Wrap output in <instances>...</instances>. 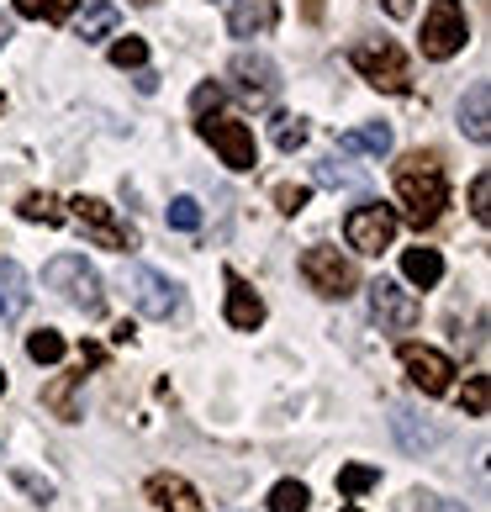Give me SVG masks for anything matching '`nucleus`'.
Returning a JSON list of instances; mask_svg holds the SVG:
<instances>
[{"instance_id":"obj_37","label":"nucleus","mask_w":491,"mask_h":512,"mask_svg":"<svg viewBox=\"0 0 491 512\" xmlns=\"http://www.w3.org/2000/svg\"><path fill=\"white\" fill-rule=\"evenodd\" d=\"M386 11L396 16V22H407V16H412V0H386Z\"/></svg>"},{"instance_id":"obj_2","label":"nucleus","mask_w":491,"mask_h":512,"mask_svg":"<svg viewBox=\"0 0 491 512\" xmlns=\"http://www.w3.org/2000/svg\"><path fill=\"white\" fill-rule=\"evenodd\" d=\"M43 286L59 291L64 301H74L85 317H101L106 312V291H101V275L85 264V254H53L43 264Z\"/></svg>"},{"instance_id":"obj_11","label":"nucleus","mask_w":491,"mask_h":512,"mask_svg":"<svg viewBox=\"0 0 491 512\" xmlns=\"http://www.w3.org/2000/svg\"><path fill=\"white\" fill-rule=\"evenodd\" d=\"M344 238H349L354 254H381L396 238V212L391 206H354L349 222H344Z\"/></svg>"},{"instance_id":"obj_34","label":"nucleus","mask_w":491,"mask_h":512,"mask_svg":"<svg viewBox=\"0 0 491 512\" xmlns=\"http://www.w3.org/2000/svg\"><path fill=\"white\" fill-rule=\"evenodd\" d=\"M16 486H22L27 497H37V502H53V481H48V476H32V470H16Z\"/></svg>"},{"instance_id":"obj_28","label":"nucleus","mask_w":491,"mask_h":512,"mask_svg":"<svg viewBox=\"0 0 491 512\" xmlns=\"http://www.w3.org/2000/svg\"><path fill=\"white\" fill-rule=\"evenodd\" d=\"M164 217H169V227H175V233H196V227H201V201H196V196H175Z\"/></svg>"},{"instance_id":"obj_25","label":"nucleus","mask_w":491,"mask_h":512,"mask_svg":"<svg viewBox=\"0 0 491 512\" xmlns=\"http://www.w3.org/2000/svg\"><path fill=\"white\" fill-rule=\"evenodd\" d=\"M317 185H328V191H365V175H360V169H344V164L323 159V164H317Z\"/></svg>"},{"instance_id":"obj_1","label":"nucleus","mask_w":491,"mask_h":512,"mask_svg":"<svg viewBox=\"0 0 491 512\" xmlns=\"http://www.w3.org/2000/svg\"><path fill=\"white\" fill-rule=\"evenodd\" d=\"M396 196L407 206L412 227H433L449 206V185H444V164L439 154H407L396 164Z\"/></svg>"},{"instance_id":"obj_24","label":"nucleus","mask_w":491,"mask_h":512,"mask_svg":"<svg viewBox=\"0 0 491 512\" xmlns=\"http://www.w3.org/2000/svg\"><path fill=\"white\" fill-rule=\"evenodd\" d=\"M27 222H43V227H59L64 222V206L53 201V196H43V191H32V196H22V206H16Z\"/></svg>"},{"instance_id":"obj_7","label":"nucleus","mask_w":491,"mask_h":512,"mask_svg":"<svg viewBox=\"0 0 491 512\" xmlns=\"http://www.w3.org/2000/svg\"><path fill=\"white\" fill-rule=\"evenodd\" d=\"M196 132H201V138L222 154V164L238 169V175L259 164V154H254V132L243 127L238 117H201V122H196Z\"/></svg>"},{"instance_id":"obj_41","label":"nucleus","mask_w":491,"mask_h":512,"mask_svg":"<svg viewBox=\"0 0 491 512\" xmlns=\"http://www.w3.org/2000/svg\"><path fill=\"white\" fill-rule=\"evenodd\" d=\"M0 111H6V96H0Z\"/></svg>"},{"instance_id":"obj_15","label":"nucleus","mask_w":491,"mask_h":512,"mask_svg":"<svg viewBox=\"0 0 491 512\" xmlns=\"http://www.w3.org/2000/svg\"><path fill=\"white\" fill-rule=\"evenodd\" d=\"M460 127H465L470 143H486V138H491V90H486V85H470V90H465Z\"/></svg>"},{"instance_id":"obj_42","label":"nucleus","mask_w":491,"mask_h":512,"mask_svg":"<svg viewBox=\"0 0 491 512\" xmlns=\"http://www.w3.org/2000/svg\"><path fill=\"white\" fill-rule=\"evenodd\" d=\"M344 512H360V507H344Z\"/></svg>"},{"instance_id":"obj_10","label":"nucleus","mask_w":491,"mask_h":512,"mask_svg":"<svg viewBox=\"0 0 491 512\" xmlns=\"http://www.w3.org/2000/svg\"><path fill=\"white\" fill-rule=\"evenodd\" d=\"M396 359H402L407 381L418 386L423 396H444L449 381H455V365H449V354L428 349V344H402V349H396Z\"/></svg>"},{"instance_id":"obj_22","label":"nucleus","mask_w":491,"mask_h":512,"mask_svg":"<svg viewBox=\"0 0 491 512\" xmlns=\"http://www.w3.org/2000/svg\"><path fill=\"white\" fill-rule=\"evenodd\" d=\"M74 6H80V0H16V16H27V22H69L74 16Z\"/></svg>"},{"instance_id":"obj_35","label":"nucleus","mask_w":491,"mask_h":512,"mask_svg":"<svg viewBox=\"0 0 491 512\" xmlns=\"http://www.w3.org/2000/svg\"><path fill=\"white\" fill-rule=\"evenodd\" d=\"M465 412L486 417V375H470V381H465Z\"/></svg>"},{"instance_id":"obj_27","label":"nucleus","mask_w":491,"mask_h":512,"mask_svg":"<svg viewBox=\"0 0 491 512\" xmlns=\"http://www.w3.org/2000/svg\"><path fill=\"white\" fill-rule=\"evenodd\" d=\"M375 481H381V470H375V465H344V470H338V491H344L349 502L365 497Z\"/></svg>"},{"instance_id":"obj_8","label":"nucleus","mask_w":491,"mask_h":512,"mask_svg":"<svg viewBox=\"0 0 491 512\" xmlns=\"http://www.w3.org/2000/svg\"><path fill=\"white\" fill-rule=\"evenodd\" d=\"M370 317L381 322V328H391V333H407V328H418L423 301L412 291H402L396 280H370Z\"/></svg>"},{"instance_id":"obj_38","label":"nucleus","mask_w":491,"mask_h":512,"mask_svg":"<svg viewBox=\"0 0 491 512\" xmlns=\"http://www.w3.org/2000/svg\"><path fill=\"white\" fill-rule=\"evenodd\" d=\"M6 37H11V27H6V22H0V48H6Z\"/></svg>"},{"instance_id":"obj_36","label":"nucleus","mask_w":491,"mask_h":512,"mask_svg":"<svg viewBox=\"0 0 491 512\" xmlns=\"http://www.w3.org/2000/svg\"><path fill=\"white\" fill-rule=\"evenodd\" d=\"M217 101H222V85H196V96H191L196 117H206V111H217Z\"/></svg>"},{"instance_id":"obj_12","label":"nucleus","mask_w":491,"mask_h":512,"mask_svg":"<svg viewBox=\"0 0 491 512\" xmlns=\"http://www.w3.org/2000/svg\"><path fill=\"white\" fill-rule=\"evenodd\" d=\"M228 74L238 80V90L249 101H275V90H280V74H275V64L264 59V53H238Z\"/></svg>"},{"instance_id":"obj_30","label":"nucleus","mask_w":491,"mask_h":512,"mask_svg":"<svg viewBox=\"0 0 491 512\" xmlns=\"http://www.w3.org/2000/svg\"><path fill=\"white\" fill-rule=\"evenodd\" d=\"M111 64L117 69H143L148 64V43L143 37H117V43H111Z\"/></svg>"},{"instance_id":"obj_29","label":"nucleus","mask_w":491,"mask_h":512,"mask_svg":"<svg viewBox=\"0 0 491 512\" xmlns=\"http://www.w3.org/2000/svg\"><path fill=\"white\" fill-rule=\"evenodd\" d=\"M307 486L301 481H280L275 491H270V512H307Z\"/></svg>"},{"instance_id":"obj_21","label":"nucleus","mask_w":491,"mask_h":512,"mask_svg":"<svg viewBox=\"0 0 491 512\" xmlns=\"http://www.w3.org/2000/svg\"><path fill=\"white\" fill-rule=\"evenodd\" d=\"M80 386H85V370H80V375H64L59 386H48V391H43V407H53V412L64 417V423H74V417H80V402H74V391H80Z\"/></svg>"},{"instance_id":"obj_14","label":"nucleus","mask_w":491,"mask_h":512,"mask_svg":"<svg viewBox=\"0 0 491 512\" xmlns=\"http://www.w3.org/2000/svg\"><path fill=\"white\" fill-rule=\"evenodd\" d=\"M228 322H233L238 333H254L259 322H264V301H259V291H254L243 275H233V270H228Z\"/></svg>"},{"instance_id":"obj_33","label":"nucleus","mask_w":491,"mask_h":512,"mask_svg":"<svg viewBox=\"0 0 491 512\" xmlns=\"http://www.w3.org/2000/svg\"><path fill=\"white\" fill-rule=\"evenodd\" d=\"M486 201H491V175H476V180H470V212H476L481 227L491 222V206Z\"/></svg>"},{"instance_id":"obj_23","label":"nucleus","mask_w":491,"mask_h":512,"mask_svg":"<svg viewBox=\"0 0 491 512\" xmlns=\"http://www.w3.org/2000/svg\"><path fill=\"white\" fill-rule=\"evenodd\" d=\"M27 354L37 359V365H59V359L69 354V344H64V333L37 328V333H27Z\"/></svg>"},{"instance_id":"obj_9","label":"nucleus","mask_w":491,"mask_h":512,"mask_svg":"<svg viewBox=\"0 0 491 512\" xmlns=\"http://www.w3.org/2000/svg\"><path fill=\"white\" fill-rule=\"evenodd\" d=\"M69 212H74V222H80L90 238L101 243V249H132V243H138V233H132L127 222H117V212H111L106 201H96V196H74Z\"/></svg>"},{"instance_id":"obj_19","label":"nucleus","mask_w":491,"mask_h":512,"mask_svg":"<svg viewBox=\"0 0 491 512\" xmlns=\"http://www.w3.org/2000/svg\"><path fill=\"white\" fill-rule=\"evenodd\" d=\"M391 428H396V439H402V449H412V454L433 449V439H439V433H433L428 423H418L407 407H391Z\"/></svg>"},{"instance_id":"obj_31","label":"nucleus","mask_w":491,"mask_h":512,"mask_svg":"<svg viewBox=\"0 0 491 512\" xmlns=\"http://www.w3.org/2000/svg\"><path fill=\"white\" fill-rule=\"evenodd\" d=\"M301 143H307V122L301 117H275V148L280 154H296Z\"/></svg>"},{"instance_id":"obj_20","label":"nucleus","mask_w":491,"mask_h":512,"mask_svg":"<svg viewBox=\"0 0 491 512\" xmlns=\"http://www.w3.org/2000/svg\"><path fill=\"white\" fill-rule=\"evenodd\" d=\"M117 22H122V11L111 6V0H101V6H90V11L80 16V27H74V37H85V43H101V37L117 32Z\"/></svg>"},{"instance_id":"obj_26","label":"nucleus","mask_w":491,"mask_h":512,"mask_svg":"<svg viewBox=\"0 0 491 512\" xmlns=\"http://www.w3.org/2000/svg\"><path fill=\"white\" fill-rule=\"evenodd\" d=\"M275 22V6H270V0H259V6H238L233 11V37H249V32H259V27H270Z\"/></svg>"},{"instance_id":"obj_3","label":"nucleus","mask_w":491,"mask_h":512,"mask_svg":"<svg viewBox=\"0 0 491 512\" xmlns=\"http://www.w3.org/2000/svg\"><path fill=\"white\" fill-rule=\"evenodd\" d=\"M349 64L360 69L375 90H391V96H407V85H412L407 59H402V48H396L391 37H370V43H354V48H349Z\"/></svg>"},{"instance_id":"obj_13","label":"nucleus","mask_w":491,"mask_h":512,"mask_svg":"<svg viewBox=\"0 0 491 512\" xmlns=\"http://www.w3.org/2000/svg\"><path fill=\"white\" fill-rule=\"evenodd\" d=\"M32 307V280L16 259H0V322H16Z\"/></svg>"},{"instance_id":"obj_39","label":"nucleus","mask_w":491,"mask_h":512,"mask_svg":"<svg viewBox=\"0 0 491 512\" xmlns=\"http://www.w3.org/2000/svg\"><path fill=\"white\" fill-rule=\"evenodd\" d=\"M0 391H6V370H0Z\"/></svg>"},{"instance_id":"obj_32","label":"nucleus","mask_w":491,"mask_h":512,"mask_svg":"<svg viewBox=\"0 0 491 512\" xmlns=\"http://www.w3.org/2000/svg\"><path fill=\"white\" fill-rule=\"evenodd\" d=\"M307 201H312V191H307V185H275V206H280L286 217H296Z\"/></svg>"},{"instance_id":"obj_16","label":"nucleus","mask_w":491,"mask_h":512,"mask_svg":"<svg viewBox=\"0 0 491 512\" xmlns=\"http://www.w3.org/2000/svg\"><path fill=\"white\" fill-rule=\"evenodd\" d=\"M148 497H154L164 512H201V497L191 491V481H180V476H148Z\"/></svg>"},{"instance_id":"obj_5","label":"nucleus","mask_w":491,"mask_h":512,"mask_svg":"<svg viewBox=\"0 0 491 512\" xmlns=\"http://www.w3.org/2000/svg\"><path fill=\"white\" fill-rule=\"evenodd\" d=\"M470 37V22H465V6L460 0H433V11L423 16V59L444 64L455 59Z\"/></svg>"},{"instance_id":"obj_4","label":"nucleus","mask_w":491,"mask_h":512,"mask_svg":"<svg viewBox=\"0 0 491 512\" xmlns=\"http://www.w3.org/2000/svg\"><path fill=\"white\" fill-rule=\"evenodd\" d=\"M122 291H127L132 307H138L143 317H154V322H169L180 312V286L169 275L148 270V264H127V270H122Z\"/></svg>"},{"instance_id":"obj_18","label":"nucleus","mask_w":491,"mask_h":512,"mask_svg":"<svg viewBox=\"0 0 491 512\" xmlns=\"http://www.w3.org/2000/svg\"><path fill=\"white\" fill-rule=\"evenodd\" d=\"M402 275L412 280V286H439L444 280V259H439V249H407L402 254Z\"/></svg>"},{"instance_id":"obj_17","label":"nucleus","mask_w":491,"mask_h":512,"mask_svg":"<svg viewBox=\"0 0 491 512\" xmlns=\"http://www.w3.org/2000/svg\"><path fill=\"white\" fill-rule=\"evenodd\" d=\"M338 148H344V154H370V159H386V154H391V127H386V122L349 127V132H338Z\"/></svg>"},{"instance_id":"obj_6","label":"nucleus","mask_w":491,"mask_h":512,"mask_svg":"<svg viewBox=\"0 0 491 512\" xmlns=\"http://www.w3.org/2000/svg\"><path fill=\"white\" fill-rule=\"evenodd\" d=\"M301 280H307L317 296H328V301H344V296H354V286H360L354 264L338 249H328V243H317V249L301 254Z\"/></svg>"},{"instance_id":"obj_40","label":"nucleus","mask_w":491,"mask_h":512,"mask_svg":"<svg viewBox=\"0 0 491 512\" xmlns=\"http://www.w3.org/2000/svg\"><path fill=\"white\" fill-rule=\"evenodd\" d=\"M138 6H154V0H138Z\"/></svg>"}]
</instances>
